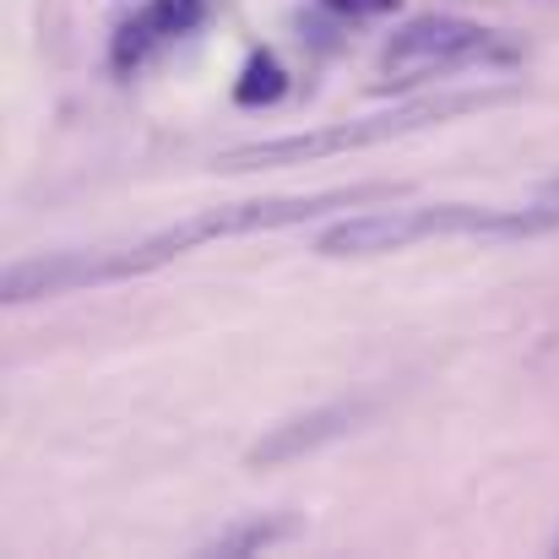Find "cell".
Instances as JSON below:
<instances>
[{
	"label": "cell",
	"instance_id": "6da1fadb",
	"mask_svg": "<svg viewBox=\"0 0 559 559\" xmlns=\"http://www.w3.org/2000/svg\"><path fill=\"white\" fill-rule=\"evenodd\" d=\"M516 98H522L516 87L435 93V98L385 109V115H370V120H343V126H326V131H299V136H277V142L228 147L212 169H217V175H255V169H288V164H321V158H337V153H365V147L413 136V131H429V126H451V120H462V115H484V109L516 104Z\"/></svg>",
	"mask_w": 559,
	"mask_h": 559
},
{
	"label": "cell",
	"instance_id": "7a4b0ae2",
	"mask_svg": "<svg viewBox=\"0 0 559 559\" xmlns=\"http://www.w3.org/2000/svg\"><path fill=\"white\" fill-rule=\"evenodd\" d=\"M559 212L549 206H467V201H440V206H380L359 212L337 228H326L316 239V255L326 261H348V255H385V250H407L418 239H445V234H478V239H527L555 228Z\"/></svg>",
	"mask_w": 559,
	"mask_h": 559
},
{
	"label": "cell",
	"instance_id": "3957f363",
	"mask_svg": "<svg viewBox=\"0 0 559 559\" xmlns=\"http://www.w3.org/2000/svg\"><path fill=\"white\" fill-rule=\"evenodd\" d=\"M396 186H337V190H316V195H272V201H239V206H212V212H195L186 223L131 245V261L136 272H158L164 261L186 255L206 239H245V234H272V228H299V223H316L337 206H374V201H396Z\"/></svg>",
	"mask_w": 559,
	"mask_h": 559
},
{
	"label": "cell",
	"instance_id": "277c9868",
	"mask_svg": "<svg viewBox=\"0 0 559 559\" xmlns=\"http://www.w3.org/2000/svg\"><path fill=\"white\" fill-rule=\"evenodd\" d=\"M489 49H495V33L489 27H478L467 16L429 11V16H413L407 27H396V38L380 49V82L374 87L380 93L413 87V82H424L435 71H451V66H467V60H478Z\"/></svg>",
	"mask_w": 559,
	"mask_h": 559
},
{
	"label": "cell",
	"instance_id": "5b68a950",
	"mask_svg": "<svg viewBox=\"0 0 559 559\" xmlns=\"http://www.w3.org/2000/svg\"><path fill=\"white\" fill-rule=\"evenodd\" d=\"M136 277L131 250H66V255H38V261H16L0 283L5 305L22 299H44V294H76V288H98V283H120Z\"/></svg>",
	"mask_w": 559,
	"mask_h": 559
},
{
	"label": "cell",
	"instance_id": "8992f818",
	"mask_svg": "<svg viewBox=\"0 0 559 559\" xmlns=\"http://www.w3.org/2000/svg\"><path fill=\"white\" fill-rule=\"evenodd\" d=\"M365 413H370L365 402H332V407H316V413L283 418V424H272V429L250 445V467H283V462H299V456L321 451L326 440H343L348 429H359Z\"/></svg>",
	"mask_w": 559,
	"mask_h": 559
},
{
	"label": "cell",
	"instance_id": "52a82bcc",
	"mask_svg": "<svg viewBox=\"0 0 559 559\" xmlns=\"http://www.w3.org/2000/svg\"><path fill=\"white\" fill-rule=\"evenodd\" d=\"M283 93H288V71H283V60L266 55V49H255V55L245 60L239 82H234V104H245V109H266V104H277Z\"/></svg>",
	"mask_w": 559,
	"mask_h": 559
},
{
	"label": "cell",
	"instance_id": "ba28073f",
	"mask_svg": "<svg viewBox=\"0 0 559 559\" xmlns=\"http://www.w3.org/2000/svg\"><path fill=\"white\" fill-rule=\"evenodd\" d=\"M294 533H299V522H250L239 533H223L217 538V555H250V549H266V544L294 538Z\"/></svg>",
	"mask_w": 559,
	"mask_h": 559
},
{
	"label": "cell",
	"instance_id": "9c48e42d",
	"mask_svg": "<svg viewBox=\"0 0 559 559\" xmlns=\"http://www.w3.org/2000/svg\"><path fill=\"white\" fill-rule=\"evenodd\" d=\"M201 16H206V0H153V5H147V22L158 27V38L201 27Z\"/></svg>",
	"mask_w": 559,
	"mask_h": 559
},
{
	"label": "cell",
	"instance_id": "30bf717a",
	"mask_svg": "<svg viewBox=\"0 0 559 559\" xmlns=\"http://www.w3.org/2000/svg\"><path fill=\"white\" fill-rule=\"evenodd\" d=\"M153 38H158V27H153L147 16H142V22H126V27H120V38H115V66H120V71H131V66L153 49Z\"/></svg>",
	"mask_w": 559,
	"mask_h": 559
},
{
	"label": "cell",
	"instance_id": "8fae6325",
	"mask_svg": "<svg viewBox=\"0 0 559 559\" xmlns=\"http://www.w3.org/2000/svg\"><path fill=\"white\" fill-rule=\"evenodd\" d=\"M326 11H343V16H385V11H402V0H321Z\"/></svg>",
	"mask_w": 559,
	"mask_h": 559
},
{
	"label": "cell",
	"instance_id": "7c38bea8",
	"mask_svg": "<svg viewBox=\"0 0 559 559\" xmlns=\"http://www.w3.org/2000/svg\"><path fill=\"white\" fill-rule=\"evenodd\" d=\"M544 195H549V201H559V180H549V186H544Z\"/></svg>",
	"mask_w": 559,
	"mask_h": 559
}]
</instances>
